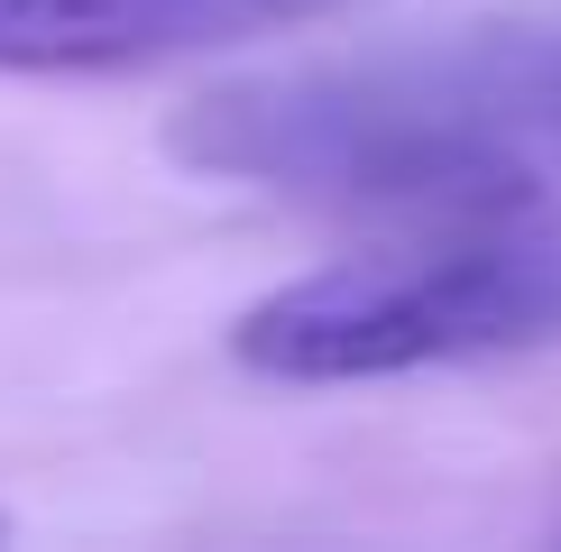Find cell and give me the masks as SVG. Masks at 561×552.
Here are the masks:
<instances>
[{
	"label": "cell",
	"mask_w": 561,
	"mask_h": 552,
	"mask_svg": "<svg viewBox=\"0 0 561 552\" xmlns=\"http://www.w3.org/2000/svg\"><path fill=\"white\" fill-rule=\"evenodd\" d=\"M167 148L230 184L424 230L543 212L561 157V46L378 74H249L175 111Z\"/></svg>",
	"instance_id": "cell-1"
},
{
	"label": "cell",
	"mask_w": 561,
	"mask_h": 552,
	"mask_svg": "<svg viewBox=\"0 0 561 552\" xmlns=\"http://www.w3.org/2000/svg\"><path fill=\"white\" fill-rule=\"evenodd\" d=\"M561 341V221H433L424 240L359 249L230 322V359L276 387H359L451 359Z\"/></svg>",
	"instance_id": "cell-2"
},
{
	"label": "cell",
	"mask_w": 561,
	"mask_h": 552,
	"mask_svg": "<svg viewBox=\"0 0 561 552\" xmlns=\"http://www.w3.org/2000/svg\"><path fill=\"white\" fill-rule=\"evenodd\" d=\"M313 10L322 0H0V74H138Z\"/></svg>",
	"instance_id": "cell-3"
}]
</instances>
